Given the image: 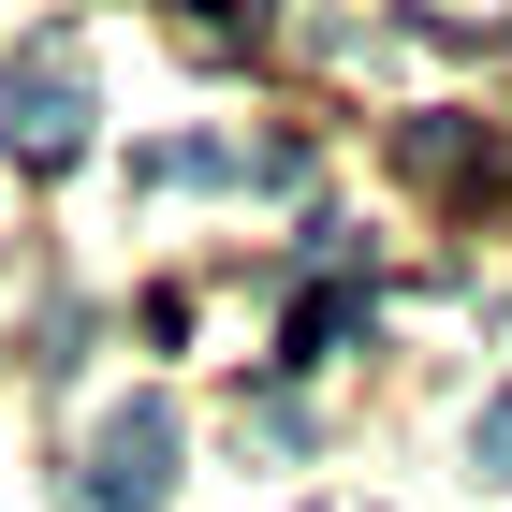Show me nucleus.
I'll return each instance as SVG.
<instances>
[{
  "mask_svg": "<svg viewBox=\"0 0 512 512\" xmlns=\"http://www.w3.org/2000/svg\"><path fill=\"white\" fill-rule=\"evenodd\" d=\"M410 176H439V191H498V147H483L469 118H425V132H410Z\"/></svg>",
  "mask_w": 512,
  "mask_h": 512,
  "instance_id": "3",
  "label": "nucleus"
},
{
  "mask_svg": "<svg viewBox=\"0 0 512 512\" xmlns=\"http://www.w3.org/2000/svg\"><path fill=\"white\" fill-rule=\"evenodd\" d=\"M88 132V74H74V44H30L15 74H0V147L15 161H59Z\"/></svg>",
  "mask_w": 512,
  "mask_h": 512,
  "instance_id": "1",
  "label": "nucleus"
},
{
  "mask_svg": "<svg viewBox=\"0 0 512 512\" xmlns=\"http://www.w3.org/2000/svg\"><path fill=\"white\" fill-rule=\"evenodd\" d=\"M483 469L512 483V395H483Z\"/></svg>",
  "mask_w": 512,
  "mask_h": 512,
  "instance_id": "4",
  "label": "nucleus"
},
{
  "mask_svg": "<svg viewBox=\"0 0 512 512\" xmlns=\"http://www.w3.org/2000/svg\"><path fill=\"white\" fill-rule=\"evenodd\" d=\"M147 498H176V410L132 395L103 425V454H88V512H147Z\"/></svg>",
  "mask_w": 512,
  "mask_h": 512,
  "instance_id": "2",
  "label": "nucleus"
}]
</instances>
